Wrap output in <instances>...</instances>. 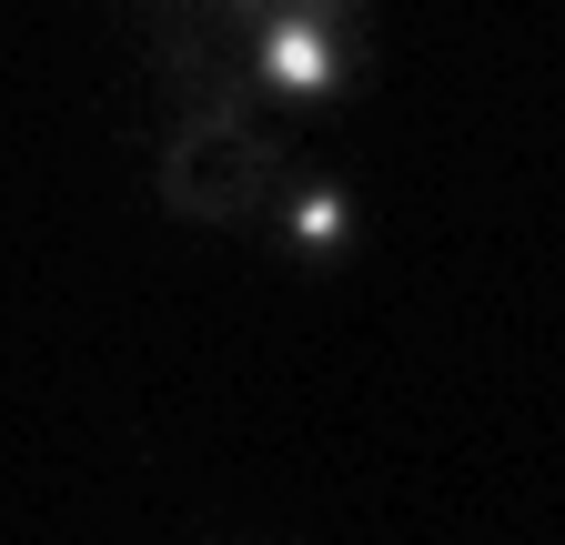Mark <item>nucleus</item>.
Returning a JSON list of instances; mask_svg holds the SVG:
<instances>
[{
    "label": "nucleus",
    "instance_id": "obj_5",
    "mask_svg": "<svg viewBox=\"0 0 565 545\" xmlns=\"http://www.w3.org/2000/svg\"><path fill=\"white\" fill-rule=\"evenodd\" d=\"M243 21H253V41H263L273 21H333V31H364V0H243Z\"/></svg>",
    "mask_w": 565,
    "mask_h": 545
},
{
    "label": "nucleus",
    "instance_id": "obj_2",
    "mask_svg": "<svg viewBox=\"0 0 565 545\" xmlns=\"http://www.w3.org/2000/svg\"><path fill=\"white\" fill-rule=\"evenodd\" d=\"M141 51L182 111H223V101H263L253 92V21L243 0H141Z\"/></svg>",
    "mask_w": 565,
    "mask_h": 545
},
{
    "label": "nucleus",
    "instance_id": "obj_4",
    "mask_svg": "<svg viewBox=\"0 0 565 545\" xmlns=\"http://www.w3.org/2000/svg\"><path fill=\"white\" fill-rule=\"evenodd\" d=\"M273 243L323 272V263H343L353 243H364V213H353V192L333 172H303V182H282V202H273Z\"/></svg>",
    "mask_w": 565,
    "mask_h": 545
},
{
    "label": "nucleus",
    "instance_id": "obj_1",
    "mask_svg": "<svg viewBox=\"0 0 565 545\" xmlns=\"http://www.w3.org/2000/svg\"><path fill=\"white\" fill-rule=\"evenodd\" d=\"M152 192L172 223L233 233V223H273L282 202V121L263 101H223V111H172Z\"/></svg>",
    "mask_w": 565,
    "mask_h": 545
},
{
    "label": "nucleus",
    "instance_id": "obj_3",
    "mask_svg": "<svg viewBox=\"0 0 565 545\" xmlns=\"http://www.w3.org/2000/svg\"><path fill=\"white\" fill-rule=\"evenodd\" d=\"M364 82V31H333V21H273L253 41V92L263 111H323Z\"/></svg>",
    "mask_w": 565,
    "mask_h": 545
}]
</instances>
